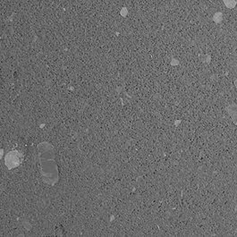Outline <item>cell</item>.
Here are the masks:
<instances>
[{
    "mask_svg": "<svg viewBox=\"0 0 237 237\" xmlns=\"http://www.w3.org/2000/svg\"><path fill=\"white\" fill-rule=\"evenodd\" d=\"M227 112L229 113L230 116L232 120L234 121V123L237 125V104L231 105L227 108Z\"/></svg>",
    "mask_w": 237,
    "mask_h": 237,
    "instance_id": "1",
    "label": "cell"
},
{
    "mask_svg": "<svg viewBox=\"0 0 237 237\" xmlns=\"http://www.w3.org/2000/svg\"><path fill=\"white\" fill-rule=\"evenodd\" d=\"M225 6L229 9H233L235 7V6L237 5L236 0H223Z\"/></svg>",
    "mask_w": 237,
    "mask_h": 237,
    "instance_id": "2",
    "label": "cell"
},
{
    "mask_svg": "<svg viewBox=\"0 0 237 237\" xmlns=\"http://www.w3.org/2000/svg\"><path fill=\"white\" fill-rule=\"evenodd\" d=\"M213 21L215 23H217V24L221 23L222 21H223V14L220 13V12L216 13L213 16Z\"/></svg>",
    "mask_w": 237,
    "mask_h": 237,
    "instance_id": "3",
    "label": "cell"
},
{
    "mask_svg": "<svg viewBox=\"0 0 237 237\" xmlns=\"http://www.w3.org/2000/svg\"><path fill=\"white\" fill-rule=\"evenodd\" d=\"M235 85H236V88H237V81H235Z\"/></svg>",
    "mask_w": 237,
    "mask_h": 237,
    "instance_id": "4",
    "label": "cell"
},
{
    "mask_svg": "<svg viewBox=\"0 0 237 237\" xmlns=\"http://www.w3.org/2000/svg\"><path fill=\"white\" fill-rule=\"evenodd\" d=\"M236 1H237V0H236Z\"/></svg>",
    "mask_w": 237,
    "mask_h": 237,
    "instance_id": "5",
    "label": "cell"
}]
</instances>
